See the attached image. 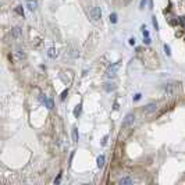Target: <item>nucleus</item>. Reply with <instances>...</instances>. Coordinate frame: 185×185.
<instances>
[{"label": "nucleus", "mask_w": 185, "mask_h": 185, "mask_svg": "<svg viewBox=\"0 0 185 185\" xmlns=\"http://www.w3.org/2000/svg\"><path fill=\"white\" fill-rule=\"evenodd\" d=\"M145 113L146 114H153L156 113V110H157V103H154V102H152V103H148L145 106Z\"/></svg>", "instance_id": "nucleus-5"}, {"label": "nucleus", "mask_w": 185, "mask_h": 185, "mask_svg": "<svg viewBox=\"0 0 185 185\" xmlns=\"http://www.w3.org/2000/svg\"><path fill=\"white\" fill-rule=\"evenodd\" d=\"M67 95H68V91L66 89V91H64V92H63V93H61V96H60V97H61V100H64Z\"/></svg>", "instance_id": "nucleus-21"}, {"label": "nucleus", "mask_w": 185, "mask_h": 185, "mask_svg": "<svg viewBox=\"0 0 185 185\" xmlns=\"http://www.w3.org/2000/svg\"><path fill=\"white\" fill-rule=\"evenodd\" d=\"M118 184H121V185L132 184V178H129V177H123V178H120V179H118Z\"/></svg>", "instance_id": "nucleus-10"}, {"label": "nucleus", "mask_w": 185, "mask_h": 185, "mask_svg": "<svg viewBox=\"0 0 185 185\" xmlns=\"http://www.w3.org/2000/svg\"><path fill=\"white\" fill-rule=\"evenodd\" d=\"M146 3H148V0H141V4H139V7H141V8H145Z\"/></svg>", "instance_id": "nucleus-20"}, {"label": "nucleus", "mask_w": 185, "mask_h": 185, "mask_svg": "<svg viewBox=\"0 0 185 185\" xmlns=\"http://www.w3.org/2000/svg\"><path fill=\"white\" fill-rule=\"evenodd\" d=\"M25 57H27L25 52H24L21 47H17L16 49V60L17 61H22V60H25Z\"/></svg>", "instance_id": "nucleus-6"}, {"label": "nucleus", "mask_w": 185, "mask_h": 185, "mask_svg": "<svg viewBox=\"0 0 185 185\" xmlns=\"http://www.w3.org/2000/svg\"><path fill=\"white\" fill-rule=\"evenodd\" d=\"M41 102L43 104H45L47 109H53V100H50V99H47L46 96H43V95H41Z\"/></svg>", "instance_id": "nucleus-9"}, {"label": "nucleus", "mask_w": 185, "mask_h": 185, "mask_svg": "<svg viewBox=\"0 0 185 185\" xmlns=\"http://www.w3.org/2000/svg\"><path fill=\"white\" fill-rule=\"evenodd\" d=\"M118 67H120V61L113 63L111 66H109V68H107V71H106V77H107V78H113V77H116Z\"/></svg>", "instance_id": "nucleus-2"}, {"label": "nucleus", "mask_w": 185, "mask_h": 185, "mask_svg": "<svg viewBox=\"0 0 185 185\" xmlns=\"http://www.w3.org/2000/svg\"><path fill=\"white\" fill-rule=\"evenodd\" d=\"M177 91H178V85H175V84H167V85L163 86V92L167 93V95H173L174 92H177Z\"/></svg>", "instance_id": "nucleus-4"}, {"label": "nucleus", "mask_w": 185, "mask_h": 185, "mask_svg": "<svg viewBox=\"0 0 185 185\" xmlns=\"http://www.w3.org/2000/svg\"><path fill=\"white\" fill-rule=\"evenodd\" d=\"M16 11L19 14V16H24V10H22V7H21V6H18V7L16 8Z\"/></svg>", "instance_id": "nucleus-19"}, {"label": "nucleus", "mask_w": 185, "mask_h": 185, "mask_svg": "<svg viewBox=\"0 0 185 185\" xmlns=\"http://www.w3.org/2000/svg\"><path fill=\"white\" fill-rule=\"evenodd\" d=\"M47 56L50 57V58H54V57H57V50H56L54 47H50V49L47 50Z\"/></svg>", "instance_id": "nucleus-12"}, {"label": "nucleus", "mask_w": 185, "mask_h": 185, "mask_svg": "<svg viewBox=\"0 0 185 185\" xmlns=\"http://www.w3.org/2000/svg\"><path fill=\"white\" fill-rule=\"evenodd\" d=\"M21 35H22V29L19 28V27H14L13 29H11V38L13 39H19L21 38Z\"/></svg>", "instance_id": "nucleus-7"}, {"label": "nucleus", "mask_w": 185, "mask_h": 185, "mask_svg": "<svg viewBox=\"0 0 185 185\" xmlns=\"http://www.w3.org/2000/svg\"><path fill=\"white\" fill-rule=\"evenodd\" d=\"M110 22H113V24L117 22V14L116 13H111L110 14Z\"/></svg>", "instance_id": "nucleus-16"}, {"label": "nucleus", "mask_w": 185, "mask_h": 185, "mask_svg": "<svg viewBox=\"0 0 185 185\" xmlns=\"http://www.w3.org/2000/svg\"><path fill=\"white\" fill-rule=\"evenodd\" d=\"M72 139H74V142H78V139H79V135H78V129L77 128H72Z\"/></svg>", "instance_id": "nucleus-14"}, {"label": "nucleus", "mask_w": 185, "mask_h": 185, "mask_svg": "<svg viewBox=\"0 0 185 185\" xmlns=\"http://www.w3.org/2000/svg\"><path fill=\"white\" fill-rule=\"evenodd\" d=\"M104 162H106V159H104V156L102 154V156H99V157H97V160H96V163H97V167L99 168H102L104 166Z\"/></svg>", "instance_id": "nucleus-11"}, {"label": "nucleus", "mask_w": 185, "mask_h": 185, "mask_svg": "<svg viewBox=\"0 0 185 185\" xmlns=\"http://www.w3.org/2000/svg\"><path fill=\"white\" fill-rule=\"evenodd\" d=\"M143 43H146V45H149V43H150V39H149V36H148V38H146L145 41H143Z\"/></svg>", "instance_id": "nucleus-25"}, {"label": "nucleus", "mask_w": 185, "mask_h": 185, "mask_svg": "<svg viewBox=\"0 0 185 185\" xmlns=\"http://www.w3.org/2000/svg\"><path fill=\"white\" fill-rule=\"evenodd\" d=\"M139 99H141V93H136L134 96V100H139Z\"/></svg>", "instance_id": "nucleus-24"}, {"label": "nucleus", "mask_w": 185, "mask_h": 185, "mask_svg": "<svg viewBox=\"0 0 185 185\" xmlns=\"http://www.w3.org/2000/svg\"><path fill=\"white\" fill-rule=\"evenodd\" d=\"M81 107H82L81 103L78 104V106H75V109H74V116H75V117H78V116L81 114Z\"/></svg>", "instance_id": "nucleus-15"}, {"label": "nucleus", "mask_w": 185, "mask_h": 185, "mask_svg": "<svg viewBox=\"0 0 185 185\" xmlns=\"http://www.w3.org/2000/svg\"><path fill=\"white\" fill-rule=\"evenodd\" d=\"M60 178H61V174H58V177L54 179V184H58V182H60Z\"/></svg>", "instance_id": "nucleus-23"}, {"label": "nucleus", "mask_w": 185, "mask_h": 185, "mask_svg": "<svg viewBox=\"0 0 185 185\" xmlns=\"http://www.w3.org/2000/svg\"><path fill=\"white\" fill-rule=\"evenodd\" d=\"M116 89V85L114 84H104V91L106 92H111Z\"/></svg>", "instance_id": "nucleus-13"}, {"label": "nucleus", "mask_w": 185, "mask_h": 185, "mask_svg": "<svg viewBox=\"0 0 185 185\" xmlns=\"http://www.w3.org/2000/svg\"><path fill=\"white\" fill-rule=\"evenodd\" d=\"M89 17L92 18V21H99V19L102 18V10L100 7H93L89 10Z\"/></svg>", "instance_id": "nucleus-3"}, {"label": "nucleus", "mask_w": 185, "mask_h": 185, "mask_svg": "<svg viewBox=\"0 0 185 185\" xmlns=\"http://www.w3.org/2000/svg\"><path fill=\"white\" fill-rule=\"evenodd\" d=\"M135 43H136V39L135 38H131L129 39V45H135Z\"/></svg>", "instance_id": "nucleus-22"}, {"label": "nucleus", "mask_w": 185, "mask_h": 185, "mask_svg": "<svg viewBox=\"0 0 185 185\" xmlns=\"http://www.w3.org/2000/svg\"><path fill=\"white\" fill-rule=\"evenodd\" d=\"M135 114H132V113H128L125 116V118H124V121H123V127L124 128H129V127H134V124H135Z\"/></svg>", "instance_id": "nucleus-1"}, {"label": "nucleus", "mask_w": 185, "mask_h": 185, "mask_svg": "<svg viewBox=\"0 0 185 185\" xmlns=\"http://www.w3.org/2000/svg\"><path fill=\"white\" fill-rule=\"evenodd\" d=\"M27 8L29 11H35L38 8V0H27Z\"/></svg>", "instance_id": "nucleus-8"}, {"label": "nucleus", "mask_w": 185, "mask_h": 185, "mask_svg": "<svg viewBox=\"0 0 185 185\" xmlns=\"http://www.w3.org/2000/svg\"><path fill=\"white\" fill-rule=\"evenodd\" d=\"M152 22H153V27L156 28V31H157V29H159V24H157V19H156V17L152 18Z\"/></svg>", "instance_id": "nucleus-18"}, {"label": "nucleus", "mask_w": 185, "mask_h": 185, "mask_svg": "<svg viewBox=\"0 0 185 185\" xmlns=\"http://www.w3.org/2000/svg\"><path fill=\"white\" fill-rule=\"evenodd\" d=\"M164 52L167 56H171V52H170V46L168 45H164Z\"/></svg>", "instance_id": "nucleus-17"}]
</instances>
